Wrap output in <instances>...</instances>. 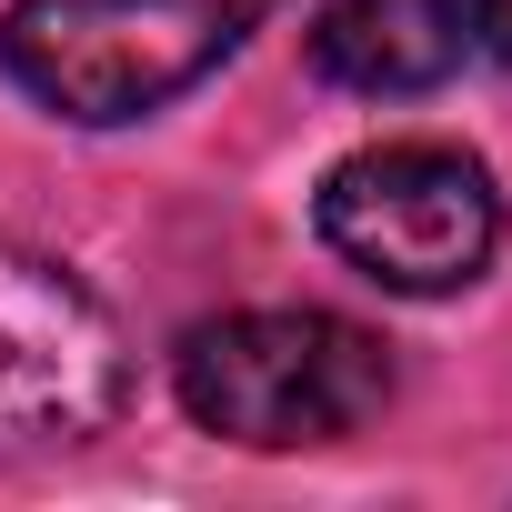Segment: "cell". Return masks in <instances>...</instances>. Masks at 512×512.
<instances>
[{"instance_id": "cell-1", "label": "cell", "mask_w": 512, "mask_h": 512, "mask_svg": "<svg viewBox=\"0 0 512 512\" xmlns=\"http://www.w3.org/2000/svg\"><path fill=\"white\" fill-rule=\"evenodd\" d=\"M272 11L282 0H11L0 61L51 121L121 131L211 81Z\"/></svg>"}, {"instance_id": "cell-2", "label": "cell", "mask_w": 512, "mask_h": 512, "mask_svg": "<svg viewBox=\"0 0 512 512\" xmlns=\"http://www.w3.org/2000/svg\"><path fill=\"white\" fill-rule=\"evenodd\" d=\"M171 392L241 452H312L392 402V352L342 312H221L181 332Z\"/></svg>"}, {"instance_id": "cell-3", "label": "cell", "mask_w": 512, "mask_h": 512, "mask_svg": "<svg viewBox=\"0 0 512 512\" xmlns=\"http://www.w3.org/2000/svg\"><path fill=\"white\" fill-rule=\"evenodd\" d=\"M322 241L382 292H462L502 251V191L462 141H382L322 181Z\"/></svg>"}, {"instance_id": "cell-4", "label": "cell", "mask_w": 512, "mask_h": 512, "mask_svg": "<svg viewBox=\"0 0 512 512\" xmlns=\"http://www.w3.org/2000/svg\"><path fill=\"white\" fill-rule=\"evenodd\" d=\"M131 402V342L111 302L51 251L0 241V462L81 452Z\"/></svg>"}, {"instance_id": "cell-5", "label": "cell", "mask_w": 512, "mask_h": 512, "mask_svg": "<svg viewBox=\"0 0 512 512\" xmlns=\"http://www.w3.org/2000/svg\"><path fill=\"white\" fill-rule=\"evenodd\" d=\"M462 11L452 0H332V11L312 21V71L332 91H432L452 61H462Z\"/></svg>"}, {"instance_id": "cell-6", "label": "cell", "mask_w": 512, "mask_h": 512, "mask_svg": "<svg viewBox=\"0 0 512 512\" xmlns=\"http://www.w3.org/2000/svg\"><path fill=\"white\" fill-rule=\"evenodd\" d=\"M452 11H462V41L512 71V0H452Z\"/></svg>"}]
</instances>
